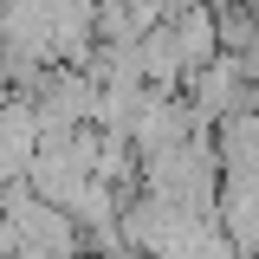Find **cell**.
<instances>
[{"mask_svg":"<svg viewBox=\"0 0 259 259\" xmlns=\"http://www.w3.org/2000/svg\"><path fill=\"white\" fill-rule=\"evenodd\" d=\"M104 259H143V253H130V246H117V253H104Z\"/></svg>","mask_w":259,"mask_h":259,"instance_id":"3","label":"cell"},{"mask_svg":"<svg viewBox=\"0 0 259 259\" xmlns=\"http://www.w3.org/2000/svg\"><path fill=\"white\" fill-rule=\"evenodd\" d=\"M207 13H240V7H259V0H201Z\"/></svg>","mask_w":259,"mask_h":259,"instance_id":"2","label":"cell"},{"mask_svg":"<svg viewBox=\"0 0 259 259\" xmlns=\"http://www.w3.org/2000/svg\"><path fill=\"white\" fill-rule=\"evenodd\" d=\"M136 59H143V78H149V91H162V97H182V91H188V59H182V39H175V26L143 32Z\"/></svg>","mask_w":259,"mask_h":259,"instance_id":"1","label":"cell"}]
</instances>
